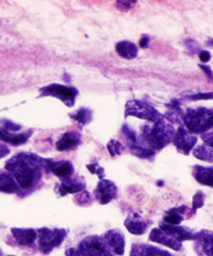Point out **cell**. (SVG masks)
Returning a JSON list of instances; mask_svg holds the SVG:
<instances>
[{
    "instance_id": "6da1fadb",
    "label": "cell",
    "mask_w": 213,
    "mask_h": 256,
    "mask_svg": "<svg viewBox=\"0 0 213 256\" xmlns=\"http://www.w3.org/2000/svg\"><path fill=\"white\" fill-rule=\"evenodd\" d=\"M50 159H45L35 154L20 153L14 156L5 164V169L12 174L18 187L33 188L41 180V169L47 170Z\"/></svg>"
},
{
    "instance_id": "7a4b0ae2",
    "label": "cell",
    "mask_w": 213,
    "mask_h": 256,
    "mask_svg": "<svg viewBox=\"0 0 213 256\" xmlns=\"http://www.w3.org/2000/svg\"><path fill=\"white\" fill-rule=\"evenodd\" d=\"M175 132L174 127L162 118L154 123L153 126H144L142 130V139L144 140L149 148L160 150L173 142Z\"/></svg>"
},
{
    "instance_id": "3957f363",
    "label": "cell",
    "mask_w": 213,
    "mask_h": 256,
    "mask_svg": "<svg viewBox=\"0 0 213 256\" xmlns=\"http://www.w3.org/2000/svg\"><path fill=\"white\" fill-rule=\"evenodd\" d=\"M183 122L191 134H205L213 127V110L208 108L188 109L183 116Z\"/></svg>"
},
{
    "instance_id": "277c9868",
    "label": "cell",
    "mask_w": 213,
    "mask_h": 256,
    "mask_svg": "<svg viewBox=\"0 0 213 256\" xmlns=\"http://www.w3.org/2000/svg\"><path fill=\"white\" fill-rule=\"evenodd\" d=\"M125 116H135L154 123L163 118V116L152 105L139 100L127 102L125 107Z\"/></svg>"
},
{
    "instance_id": "5b68a950",
    "label": "cell",
    "mask_w": 213,
    "mask_h": 256,
    "mask_svg": "<svg viewBox=\"0 0 213 256\" xmlns=\"http://www.w3.org/2000/svg\"><path fill=\"white\" fill-rule=\"evenodd\" d=\"M67 232L63 228L50 230L47 228L37 230L38 249L43 254H49L54 248L59 246L65 240Z\"/></svg>"
},
{
    "instance_id": "8992f818",
    "label": "cell",
    "mask_w": 213,
    "mask_h": 256,
    "mask_svg": "<svg viewBox=\"0 0 213 256\" xmlns=\"http://www.w3.org/2000/svg\"><path fill=\"white\" fill-rule=\"evenodd\" d=\"M78 251L82 256H113L105 239L95 235L81 240Z\"/></svg>"
},
{
    "instance_id": "52a82bcc",
    "label": "cell",
    "mask_w": 213,
    "mask_h": 256,
    "mask_svg": "<svg viewBox=\"0 0 213 256\" xmlns=\"http://www.w3.org/2000/svg\"><path fill=\"white\" fill-rule=\"evenodd\" d=\"M42 96H50V98H56L60 100L63 104H65L67 107H73L75 105V100L78 95L77 89L74 86H66L58 84H53L46 86L39 89Z\"/></svg>"
},
{
    "instance_id": "ba28073f",
    "label": "cell",
    "mask_w": 213,
    "mask_h": 256,
    "mask_svg": "<svg viewBox=\"0 0 213 256\" xmlns=\"http://www.w3.org/2000/svg\"><path fill=\"white\" fill-rule=\"evenodd\" d=\"M197 138L195 136L189 134V132L183 126L177 128L175 132L174 139H173V143L175 144V146L185 155L190 154V152L195 146Z\"/></svg>"
},
{
    "instance_id": "9c48e42d",
    "label": "cell",
    "mask_w": 213,
    "mask_h": 256,
    "mask_svg": "<svg viewBox=\"0 0 213 256\" xmlns=\"http://www.w3.org/2000/svg\"><path fill=\"white\" fill-rule=\"evenodd\" d=\"M94 194H95L96 200L100 204L105 205L111 202L112 200L117 196V187L111 180L105 178L100 180Z\"/></svg>"
},
{
    "instance_id": "30bf717a",
    "label": "cell",
    "mask_w": 213,
    "mask_h": 256,
    "mask_svg": "<svg viewBox=\"0 0 213 256\" xmlns=\"http://www.w3.org/2000/svg\"><path fill=\"white\" fill-rule=\"evenodd\" d=\"M149 240L168 248H171V249L175 251H179L181 248H183V242H179V240L176 239L175 237L171 236L170 234L165 233V232L162 230L161 228H154L151 232V235H149Z\"/></svg>"
},
{
    "instance_id": "8fae6325",
    "label": "cell",
    "mask_w": 213,
    "mask_h": 256,
    "mask_svg": "<svg viewBox=\"0 0 213 256\" xmlns=\"http://www.w3.org/2000/svg\"><path fill=\"white\" fill-rule=\"evenodd\" d=\"M105 242L109 249L117 255H123L125 252V236L120 230H110L104 235Z\"/></svg>"
},
{
    "instance_id": "7c38bea8",
    "label": "cell",
    "mask_w": 213,
    "mask_h": 256,
    "mask_svg": "<svg viewBox=\"0 0 213 256\" xmlns=\"http://www.w3.org/2000/svg\"><path fill=\"white\" fill-rule=\"evenodd\" d=\"M85 182L79 178H68L66 180H62L59 185L56 186L57 192L61 196H64L68 194H77L81 192L85 188Z\"/></svg>"
},
{
    "instance_id": "4fadbf2b",
    "label": "cell",
    "mask_w": 213,
    "mask_h": 256,
    "mask_svg": "<svg viewBox=\"0 0 213 256\" xmlns=\"http://www.w3.org/2000/svg\"><path fill=\"white\" fill-rule=\"evenodd\" d=\"M160 228L164 230L165 233L175 237L181 242H186V240H196L197 237V233H193L191 230H189L187 228H181L178 226H169V224L163 222L160 224Z\"/></svg>"
},
{
    "instance_id": "5bb4252c",
    "label": "cell",
    "mask_w": 213,
    "mask_h": 256,
    "mask_svg": "<svg viewBox=\"0 0 213 256\" xmlns=\"http://www.w3.org/2000/svg\"><path fill=\"white\" fill-rule=\"evenodd\" d=\"M81 143V136L77 132H67L56 143V148L60 152L75 150Z\"/></svg>"
},
{
    "instance_id": "9a60e30c",
    "label": "cell",
    "mask_w": 213,
    "mask_h": 256,
    "mask_svg": "<svg viewBox=\"0 0 213 256\" xmlns=\"http://www.w3.org/2000/svg\"><path fill=\"white\" fill-rule=\"evenodd\" d=\"M130 256H172V254L154 246L136 244L131 246Z\"/></svg>"
},
{
    "instance_id": "2e32d148",
    "label": "cell",
    "mask_w": 213,
    "mask_h": 256,
    "mask_svg": "<svg viewBox=\"0 0 213 256\" xmlns=\"http://www.w3.org/2000/svg\"><path fill=\"white\" fill-rule=\"evenodd\" d=\"M47 170L51 171L62 180L72 178L74 173V166L69 162H53V160L50 159Z\"/></svg>"
},
{
    "instance_id": "e0dca14e",
    "label": "cell",
    "mask_w": 213,
    "mask_h": 256,
    "mask_svg": "<svg viewBox=\"0 0 213 256\" xmlns=\"http://www.w3.org/2000/svg\"><path fill=\"white\" fill-rule=\"evenodd\" d=\"M12 235L17 244L23 246H32L37 239V232L32 228H12Z\"/></svg>"
},
{
    "instance_id": "ac0fdd59",
    "label": "cell",
    "mask_w": 213,
    "mask_h": 256,
    "mask_svg": "<svg viewBox=\"0 0 213 256\" xmlns=\"http://www.w3.org/2000/svg\"><path fill=\"white\" fill-rule=\"evenodd\" d=\"M125 226L131 234L133 235H142L144 234L148 228V223L142 219V217L138 214H132L126 219Z\"/></svg>"
},
{
    "instance_id": "d6986e66",
    "label": "cell",
    "mask_w": 213,
    "mask_h": 256,
    "mask_svg": "<svg viewBox=\"0 0 213 256\" xmlns=\"http://www.w3.org/2000/svg\"><path fill=\"white\" fill-rule=\"evenodd\" d=\"M193 175L197 182L213 188V166H195L193 168Z\"/></svg>"
},
{
    "instance_id": "ffe728a7",
    "label": "cell",
    "mask_w": 213,
    "mask_h": 256,
    "mask_svg": "<svg viewBox=\"0 0 213 256\" xmlns=\"http://www.w3.org/2000/svg\"><path fill=\"white\" fill-rule=\"evenodd\" d=\"M197 244L200 246L201 251L206 256H213V232L201 230L196 237Z\"/></svg>"
},
{
    "instance_id": "44dd1931",
    "label": "cell",
    "mask_w": 213,
    "mask_h": 256,
    "mask_svg": "<svg viewBox=\"0 0 213 256\" xmlns=\"http://www.w3.org/2000/svg\"><path fill=\"white\" fill-rule=\"evenodd\" d=\"M188 210V207L186 205L175 207L170 210L164 216L163 223H167L169 226H179V224L184 220V214Z\"/></svg>"
},
{
    "instance_id": "7402d4cb",
    "label": "cell",
    "mask_w": 213,
    "mask_h": 256,
    "mask_svg": "<svg viewBox=\"0 0 213 256\" xmlns=\"http://www.w3.org/2000/svg\"><path fill=\"white\" fill-rule=\"evenodd\" d=\"M115 48H116V52L124 59L132 60L138 56V47L136 46V44H133L129 41L118 42Z\"/></svg>"
},
{
    "instance_id": "603a6c76",
    "label": "cell",
    "mask_w": 213,
    "mask_h": 256,
    "mask_svg": "<svg viewBox=\"0 0 213 256\" xmlns=\"http://www.w3.org/2000/svg\"><path fill=\"white\" fill-rule=\"evenodd\" d=\"M18 190V185L11 173L0 172V191L5 194H15Z\"/></svg>"
},
{
    "instance_id": "cb8c5ba5",
    "label": "cell",
    "mask_w": 213,
    "mask_h": 256,
    "mask_svg": "<svg viewBox=\"0 0 213 256\" xmlns=\"http://www.w3.org/2000/svg\"><path fill=\"white\" fill-rule=\"evenodd\" d=\"M130 152L131 154L139 158H143V159H152L155 155L156 152L149 148H145L143 146H139V144H130Z\"/></svg>"
},
{
    "instance_id": "d4e9b609",
    "label": "cell",
    "mask_w": 213,
    "mask_h": 256,
    "mask_svg": "<svg viewBox=\"0 0 213 256\" xmlns=\"http://www.w3.org/2000/svg\"><path fill=\"white\" fill-rule=\"evenodd\" d=\"M69 116L72 118L74 121H77L81 125H86L92 121L93 112H92V110H90L88 108H81L78 111H76L75 114H70Z\"/></svg>"
},
{
    "instance_id": "484cf974",
    "label": "cell",
    "mask_w": 213,
    "mask_h": 256,
    "mask_svg": "<svg viewBox=\"0 0 213 256\" xmlns=\"http://www.w3.org/2000/svg\"><path fill=\"white\" fill-rule=\"evenodd\" d=\"M193 155L203 162H213V150L207 146H200L193 150Z\"/></svg>"
},
{
    "instance_id": "4316f807",
    "label": "cell",
    "mask_w": 213,
    "mask_h": 256,
    "mask_svg": "<svg viewBox=\"0 0 213 256\" xmlns=\"http://www.w3.org/2000/svg\"><path fill=\"white\" fill-rule=\"evenodd\" d=\"M107 148H108V152L110 153V155L114 157V156L121 155L123 153L124 146L120 141L112 139V140H110L109 143L107 144Z\"/></svg>"
},
{
    "instance_id": "83f0119b",
    "label": "cell",
    "mask_w": 213,
    "mask_h": 256,
    "mask_svg": "<svg viewBox=\"0 0 213 256\" xmlns=\"http://www.w3.org/2000/svg\"><path fill=\"white\" fill-rule=\"evenodd\" d=\"M122 132H124L126 137H127V139L130 141V144H136L137 143L136 132H135V130H132L128 125H124Z\"/></svg>"
},
{
    "instance_id": "f1b7e54d",
    "label": "cell",
    "mask_w": 213,
    "mask_h": 256,
    "mask_svg": "<svg viewBox=\"0 0 213 256\" xmlns=\"http://www.w3.org/2000/svg\"><path fill=\"white\" fill-rule=\"evenodd\" d=\"M204 194L203 192H197V194L193 196V202H192V207H193V212L196 210L204 206Z\"/></svg>"
},
{
    "instance_id": "f546056e",
    "label": "cell",
    "mask_w": 213,
    "mask_h": 256,
    "mask_svg": "<svg viewBox=\"0 0 213 256\" xmlns=\"http://www.w3.org/2000/svg\"><path fill=\"white\" fill-rule=\"evenodd\" d=\"M88 169L90 170V172L91 173H93V174H96V175H98V178H100V180H104V176H105V172H104V169H102L101 166H99L97 164H89L88 166Z\"/></svg>"
},
{
    "instance_id": "4dcf8cb0",
    "label": "cell",
    "mask_w": 213,
    "mask_h": 256,
    "mask_svg": "<svg viewBox=\"0 0 213 256\" xmlns=\"http://www.w3.org/2000/svg\"><path fill=\"white\" fill-rule=\"evenodd\" d=\"M90 194H88V192H82L81 194H78L75 198V201L79 204V205H88L90 204L92 201H91V198H90Z\"/></svg>"
},
{
    "instance_id": "1f68e13d",
    "label": "cell",
    "mask_w": 213,
    "mask_h": 256,
    "mask_svg": "<svg viewBox=\"0 0 213 256\" xmlns=\"http://www.w3.org/2000/svg\"><path fill=\"white\" fill-rule=\"evenodd\" d=\"M202 139L203 141L206 143V146H209L210 148H213V132H207V134H202Z\"/></svg>"
},
{
    "instance_id": "d6a6232c",
    "label": "cell",
    "mask_w": 213,
    "mask_h": 256,
    "mask_svg": "<svg viewBox=\"0 0 213 256\" xmlns=\"http://www.w3.org/2000/svg\"><path fill=\"white\" fill-rule=\"evenodd\" d=\"M133 4H135V2H116V6H117V8L120 10L127 11V10L131 9V6H133Z\"/></svg>"
},
{
    "instance_id": "836d02e7",
    "label": "cell",
    "mask_w": 213,
    "mask_h": 256,
    "mask_svg": "<svg viewBox=\"0 0 213 256\" xmlns=\"http://www.w3.org/2000/svg\"><path fill=\"white\" fill-rule=\"evenodd\" d=\"M210 58H211L210 54H209L208 52H206V50H203V52L200 54V59H201V61L204 62V63L208 62V61L210 60Z\"/></svg>"
},
{
    "instance_id": "e575fe53",
    "label": "cell",
    "mask_w": 213,
    "mask_h": 256,
    "mask_svg": "<svg viewBox=\"0 0 213 256\" xmlns=\"http://www.w3.org/2000/svg\"><path fill=\"white\" fill-rule=\"evenodd\" d=\"M9 153H10L9 148H7L6 146H3V144H0V159L6 156Z\"/></svg>"
},
{
    "instance_id": "d590c367",
    "label": "cell",
    "mask_w": 213,
    "mask_h": 256,
    "mask_svg": "<svg viewBox=\"0 0 213 256\" xmlns=\"http://www.w3.org/2000/svg\"><path fill=\"white\" fill-rule=\"evenodd\" d=\"M66 256H82L80 252L78 251V249H74V248H70V249H67L65 252Z\"/></svg>"
},
{
    "instance_id": "8d00e7d4",
    "label": "cell",
    "mask_w": 213,
    "mask_h": 256,
    "mask_svg": "<svg viewBox=\"0 0 213 256\" xmlns=\"http://www.w3.org/2000/svg\"><path fill=\"white\" fill-rule=\"evenodd\" d=\"M149 44V38L147 36H143L141 40H140V46L142 48H146Z\"/></svg>"
},
{
    "instance_id": "74e56055",
    "label": "cell",
    "mask_w": 213,
    "mask_h": 256,
    "mask_svg": "<svg viewBox=\"0 0 213 256\" xmlns=\"http://www.w3.org/2000/svg\"><path fill=\"white\" fill-rule=\"evenodd\" d=\"M201 68H203L205 72H206V73H207V75H208V76L210 75V77L212 78V73H211V70H208L209 68H207V66H202Z\"/></svg>"
}]
</instances>
